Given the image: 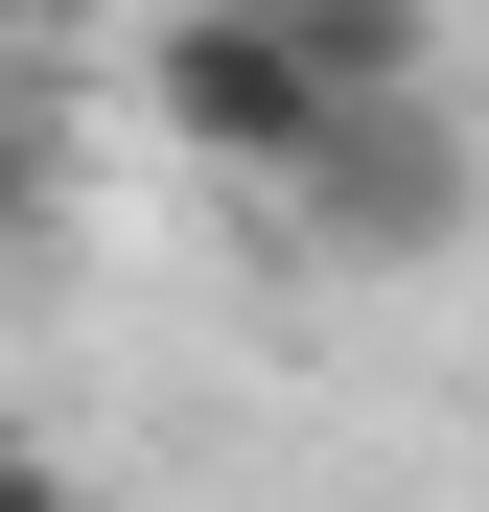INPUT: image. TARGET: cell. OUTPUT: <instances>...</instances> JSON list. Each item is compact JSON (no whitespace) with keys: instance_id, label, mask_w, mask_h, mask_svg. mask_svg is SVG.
<instances>
[{"instance_id":"2","label":"cell","mask_w":489,"mask_h":512,"mask_svg":"<svg viewBox=\"0 0 489 512\" xmlns=\"http://www.w3.org/2000/svg\"><path fill=\"white\" fill-rule=\"evenodd\" d=\"M0 24H70V0H0Z\"/></svg>"},{"instance_id":"1","label":"cell","mask_w":489,"mask_h":512,"mask_svg":"<svg viewBox=\"0 0 489 512\" xmlns=\"http://www.w3.org/2000/svg\"><path fill=\"white\" fill-rule=\"evenodd\" d=\"M0 512H70V466H47V443H0Z\"/></svg>"}]
</instances>
